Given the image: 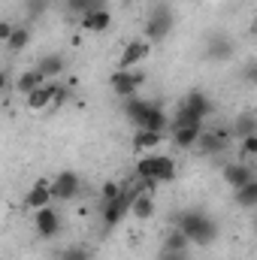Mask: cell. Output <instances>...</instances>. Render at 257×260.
<instances>
[{
	"mask_svg": "<svg viewBox=\"0 0 257 260\" xmlns=\"http://www.w3.org/2000/svg\"><path fill=\"white\" fill-rule=\"evenodd\" d=\"M176 230H182L191 245H209V242L218 239V221L209 218V215L200 212V209L182 212V215L176 218Z\"/></svg>",
	"mask_w": 257,
	"mask_h": 260,
	"instance_id": "cell-1",
	"label": "cell"
},
{
	"mask_svg": "<svg viewBox=\"0 0 257 260\" xmlns=\"http://www.w3.org/2000/svg\"><path fill=\"white\" fill-rule=\"evenodd\" d=\"M136 176L142 182H151V185H167V182H176V160L170 154H157V151H148L136 160Z\"/></svg>",
	"mask_w": 257,
	"mask_h": 260,
	"instance_id": "cell-2",
	"label": "cell"
},
{
	"mask_svg": "<svg viewBox=\"0 0 257 260\" xmlns=\"http://www.w3.org/2000/svg\"><path fill=\"white\" fill-rule=\"evenodd\" d=\"M173 27H176V15H173V9L167 6V3H160V6H154L151 9V15L145 18V27H142V40L145 43H164L170 34H173Z\"/></svg>",
	"mask_w": 257,
	"mask_h": 260,
	"instance_id": "cell-3",
	"label": "cell"
},
{
	"mask_svg": "<svg viewBox=\"0 0 257 260\" xmlns=\"http://www.w3.org/2000/svg\"><path fill=\"white\" fill-rule=\"evenodd\" d=\"M167 130L173 133V142H176L179 148H194V145H197V136L203 133V121H194L191 115L179 112L176 121H170Z\"/></svg>",
	"mask_w": 257,
	"mask_h": 260,
	"instance_id": "cell-4",
	"label": "cell"
},
{
	"mask_svg": "<svg viewBox=\"0 0 257 260\" xmlns=\"http://www.w3.org/2000/svg\"><path fill=\"white\" fill-rule=\"evenodd\" d=\"M142 82H145V73H142V70H115V73L109 76V88H112V94L121 97V100L136 97V91L142 88Z\"/></svg>",
	"mask_w": 257,
	"mask_h": 260,
	"instance_id": "cell-5",
	"label": "cell"
},
{
	"mask_svg": "<svg viewBox=\"0 0 257 260\" xmlns=\"http://www.w3.org/2000/svg\"><path fill=\"white\" fill-rule=\"evenodd\" d=\"M49 191H52V200L70 203V200H76V197L82 194V176L73 173V170H64V173H58L49 182Z\"/></svg>",
	"mask_w": 257,
	"mask_h": 260,
	"instance_id": "cell-6",
	"label": "cell"
},
{
	"mask_svg": "<svg viewBox=\"0 0 257 260\" xmlns=\"http://www.w3.org/2000/svg\"><path fill=\"white\" fill-rule=\"evenodd\" d=\"M130 197H133V188H124V194L115 197V200H100V218H103L106 227H118L121 224V218L130 209Z\"/></svg>",
	"mask_w": 257,
	"mask_h": 260,
	"instance_id": "cell-7",
	"label": "cell"
},
{
	"mask_svg": "<svg viewBox=\"0 0 257 260\" xmlns=\"http://www.w3.org/2000/svg\"><path fill=\"white\" fill-rule=\"evenodd\" d=\"M233 145V139H230V133L227 127H215V130H203L200 136H197V148L203 151V154H224L227 148Z\"/></svg>",
	"mask_w": 257,
	"mask_h": 260,
	"instance_id": "cell-8",
	"label": "cell"
},
{
	"mask_svg": "<svg viewBox=\"0 0 257 260\" xmlns=\"http://www.w3.org/2000/svg\"><path fill=\"white\" fill-rule=\"evenodd\" d=\"M34 227L43 239H55L61 233V215L55 212V206H43L34 212Z\"/></svg>",
	"mask_w": 257,
	"mask_h": 260,
	"instance_id": "cell-9",
	"label": "cell"
},
{
	"mask_svg": "<svg viewBox=\"0 0 257 260\" xmlns=\"http://www.w3.org/2000/svg\"><path fill=\"white\" fill-rule=\"evenodd\" d=\"M179 112L191 115L194 121H206V118L212 115V100H209L203 91H191V94H185V100H182Z\"/></svg>",
	"mask_w": 257,
	"mask_h": 260,
	"instance_id": "cell-10",
	"label": "cell"
},
{
	"mask_svg": "<svg viewBox=\"0 0 257 260\" xmlns=\"http://www.w3.org/2000/svg\"><path fill=\"white\" fill-rule=\"evenodd\" d=\"M148 55H151V43H145V40H130L127 46H124V52H121V58H118V70H136Z\"/></svg>",
	"mask_w": 257,
	"mask_h": 260,
	"instance_id": "cell-11",
	"label": "cell"
},
{
	"mask_svg": "<svg viewBox=\"0 0 257 260\" xmlns=\"http://www.w3.org/2000/svg\"><path fill=\"white\" fill-rule=\"evenodd\" d=\"M221 176H224V182H227V185H230L233 191L257 179V176H254V167H251V164H242V160H233V164H227Z\"/></svg>",
	"mask_w": 257,
	"mask_h": 260,
	"instance_id": "cell-12",
	"label": "cell"
},
{
	"mask_svg": "<svg viewBox=\"0 0 257 260\" xmlns=\"http://www.w3.org/2000/svg\"><path fill=\"white\" fill-rule=\"evenodd\" d=\"M151 100H142V97H127L124 100V115H127V121L133 124V127L139 130V127H145V118H148V112H151Z\"/></svg>",
	"mask_w": 257,
	"mask_h": 260,
	"instance_id": "cell-13",
	"label": "cell"
},
{
	"mask_svg": "<svg viewBox=\"0 0 257 260\" xmlns=\"http://www.w3.org/2000/svg\"><path fill=\"white\" fill-rule=\"evenodd\" d=\"M37 70H40V76H43L46 82H55V79L64 76L67 58L64 55H58V52H49V55H43V58L37 61Z\"/></svg>",
	"mask_w": 257,
	"mask_h": 260,
	"instance_id": "cell-14",
	"label": "cell"
},
{
	"mask_svg": "<svg viewBox=\"0 0 257 260\" xmlns=\"http://www.w3.org/2000/svg\"><path fill=\"white\" fill-rule=\"evenodd\" d=\"M112 27V9H94L82 15V30L85 34H103Z\"/></svg>",
	"mask_w": 257,
	"mask_h": 260,
	"instance_id": "cell-15",
	"label": "cell"
},
{
	"mask_svg": "<svg viewBox=\"0 0 257 260\" xmlns=\"http://www.w3.org/2000/svg\"><path fill=\"white\" fill-rule=\"evenodd\" d=\"M55 88H58V82H43L40 88H34V91L27 94V109H30V112L49 109V106H52V97H55Z\"/></svg>",
	"mask_w": 257,
	"mask_h": 260,
	"instance_id": "cell-16",
	"label": "cell"
},
{
	"mask_svg": "<svg viewBox=\"0 0 257 260\" xmlns=\"http://www.w3.org/2000/svg\"><path fill=\"white\" fill-rule=\"evenodd\" d=\"M24 206H27L30 212H37V209H43V206H52V191H49V182H46V179H40V182L30 185V191L24 194Z\"/></svg>",
	"mask_w": 257,
	"mask_h": 260,
	"instance_id": "cell-17",
	"label": "cell"
},
{
	"mask_svg": "<svg viewBox=\"0 0 257 260\" xmlns=\"http://www.w3.org/2000/svg\"><path fill=\"white\" fill-rule=\"evenodd\" d=\"M167 133H157V130H136L133 133V151L136 154H148V151H157L160 142H164Z\"/></svg>",
	"mask_w": 257,
	"mask_h": 260,
	"instance_id": "cell-18",
	"label": "cell"
},
{
	"mask_svg": "<svg viewBox=\"0 0 257 260\" xmlns=\"http://www.w3.org/2000/svg\"><path fill=\"white\" fill-rule=\"evenodd\" d=\"M227 133H230V139H245V136L257 133V115L254 112H242V115H236L233 124L227 127Z\"/></svg>",
	"mask_w": 257,
	"mask_h": 260,
	"instance_id": "cell-19",
	"label": "cell"
},
{
	"mask_svg": "<svg viewBox=\"0 0 257 260\" xmlns=\"http://www.w3.org/2000/svg\"><path fill=\"white\" fill-rule=\"evenodd\" d=\"M233 52H236V46L230 43V40H224V37H212L209 40V46H206V58L209 61H230L233 58Z\"/></svg>",
	"mask_w": 257,
	"mask_h": 260,
	"instance_id": "cell-20",
	"label": "cell"
},
{
	"mask_svg": "<svg viewBox=\"0 0 257 260\" xmlns=\"http://www.w3.org/2000/svg\"><path fill=\"white\" fill-rule=\"evenodd\" d=\"M43 82H46V79L40 76V70H37V67H30V70H24V73H21V76L15 79V91L27 97V94H30L34 88H40Z\"/></svg>",
	"mask_w": 257,
	"mask_h": 260,
	"instance_id": "cell-21",
	"label": "cell"
},
{
	"mask_svg": "<svg viewBox=\"0 0 257 260\" xmlns=\"http://www.w3.org/2000/svg\"><path fill=\"white\" fill-rule=\"evenodd\" d=\"M9 52H24L27 46H30V27H24V24H18V27H12V34H9V40L3 43Z\"/></svg>",
	"mask_w": 257,
	"mask_h": 260,
	"instance_id": "cell-22",
	"label": "cell"
},
{
	"mask_svg": "<svg viewBox=\"0 0 257 260\" xmlns=\"http://www.w3.org/2000/svg\"><path fill=\"white\" fill-rule=\"evenodd\" d=\"M233 203H236L239 209H254L257 206V179L248 182V185H242V188H236V191H233Z\"/></svg>",
	"mask_w": 257,
	"mask_h": 260,
	"instance_id": "cell-23",
	"label": "cell"
},
{
	"mask_svg": "<svg viewBox=\"0 0 257 260\" xmlns=\"http://www.w3.org/2000/svg\"><path fill=\"white\" fill-rule=\"evenodd\" d=\"M64 6H67L70 15H79V18L85 12H94V9H109L106 0H64Z\"/></svg>",
	"mask_w": 257,
	"mask_h": 260,
	"instance_id": "cell-24",
	"label": "cell"
},
{
	"mask_svg": "<svg viewBox=\"0 0 257 260\" xmlns=\"http://www.w3.org/2000/svg\"><path fill=\"white\" fill-rule=\"evenodd\" d=\"M254 157H257V133H251V136L239 139V160L242 164H251Z\"/></svg>",
	"mask_w": 257,
	"mask_h": 260,
	"instance_id": "cell-25",
	"label": "cell"
},
{
	"mask_svg": "<svg viewBox=\"0 0 257 260\" xmlns=\"http://www.w3.org/2000/svg\"><path fill=\"white\" fill-rule=\"evenodd\" d=\"M188 245H191V242H188V236H185L182 230H176V227L170 230V236H167V242H164V248H167V251H188Z\"/></svg>",
	"mask_w": 257,
	"mask_h": 260,
	"instance_id": "cell-26",
	"label": "cell"
},
{
	"mask_svg": "<svg viewBox=\"0 0 257 260\" xmlns=\"http://www.w3.org/2000/svg\"><path fill=\"white\" fill-rule=\"evenodd\" d=\"M58 260H91V251L85 248V245H70L61 251V257Z\"/></svg>",
	"mask_w": 257,
	"mask_h": 260,
	"instance_id": "cell-27",
	"label": "cell"
},
{
	"mask_svg": "<svg viewBox=\"0 0 257 260\" xmlns=\"http://www.w3.org/2000/svg\"><path fill=\"white\" fill-rule=\"evenodd\" d=\"M124 194V188L118 185V182H103V188H100V200H115V197H121Z\"/></svg>",
	"mask_w": 257,
	"mask_h": 260,
	"instance_id": "cell-28",
	"label": "cell"
},
{
	"mask_svg": "<svg viewBox=\"0 0 257 260\" xmlns=\"http://www.w3.org/2000/svg\"><path fill=\"white\" fill-rule=\"evenodd\" d=\"M46 6H49V0H27V15L37 18V15L46 12Z\"/></svg>",
	"mask_w": 257,
	"mask_h": 260,
	"instance_id": "cell-29",
	"label": "cell"
},
{
	"mask_svg": "<svg viewBox=\"0 0 257 260\" xmlns=\"http://www.w3.org/2000/svg\"><path fill=\"white\" fill-rule=\"evenodd\" d=\"M160 260H188V251H160Z\"/></svg>",
	"mask_w": 257,
	"mask_h": 260,
	"instance_id": "cell-30",
	"label": "cell"
},
{
	"mask_svg": "<svg viewBox=\"0 0 257 260\" xmlns=\"http://www.w3.org/2000/svg\"><path fill=\"white\" fill-rule=\"evenodd\" d=\"M12 27H15L12 21H0V43H6V40H9V34H12Z\"/></svg>",
	"mask_w": 257,
	"mask_h": 260,
	"instance_id": "cell-31",
	"label": "cell"
},
{
	"mask_svg": "<svg viewBox=\"0 0 257 260\" xmlns=\"http://www.w3.org/2000/svg\"><path fill=\"white\" fill-rule=\"evenodd\" d=\"M6 85H9V73L0 70V91H6Z\"/></svg>",
	"mask_w": 257,
	"mask_h": 260,
	"instance_id": "cell-32",
	"label": "cell"
},
{
	"mask_svg": "<svg viewBox=\"0 0 257 260\" xmlns=\"http://www.w3.org/2000/svg\"><path fill=\"white\" fill-rule=\"evenodd\" d=\"M188 3H197V0H188Z\"/></svg>",
	"mask_w": 257,
	"mask_h": 260,
	"instance_id": "cell-33",
	"label": "cell"
}]
</instances>
